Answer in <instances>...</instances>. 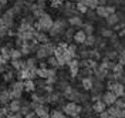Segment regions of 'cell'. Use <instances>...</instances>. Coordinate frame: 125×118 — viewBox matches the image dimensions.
Instances as JSON below:
<instances>
[{
	"label": "cell",
	"mask_w": 125,
	"mask_h": 118,
	"mask_svg": "<svg viewBox=\"0 0 125 118\" xmlns=\"http://www.w3.org/2000/svg\"><path fill=\"white\" fill-rule=\"evenodd\" d=\"M67 20H64V19H57L54 20V23H53V27H51V30L48 32V36L51 37L53 40H60L62 37V34L64 32L67 30Z\"/></svg>",
	"instance_id": "obj_1"
},
{
	"label": "cell",
	"mask_w": 125,
	"mask_h": 118,
	"mask_svg": "<svg viewBox=\"0 0 125 118\" xmlns=\"http://www.w3.org/2000/svg\"><path fill=\"white\" fill-rule=\"evenodd\" d=\"M67 47H68L67 43H60V44L55 46V48H54V57L57 58V61H58V64H60V67L65 65V64H68V61H71V57L68 55Z\"/></svg>",
	"instance_id": "obj_2"
},
{
	"label": "cell",
	"mask_w": 125,
	"mask_h": 118,
	"mask_svg": "<svg viewBox=\"0 0 125 118\" xmlns=\"http://www.w3.org/2000/svg\"><path fill=\"white\" fill-rule=\"evenodd\" d=\"M34 34H36V27L34 26L20 23L19 29H17V33H16V37L24 40V41H30V40H34Z\"/></svg>",
	"instance_id": "obj_3"
},
{
	"label": "cell",
	"mask_w": 125,
	"mask_h": 118,
	"mask_svg": "<svg viewBox=\"0 0 125 118\" xmlns=\"http://www.w3.org/2000/svg\"><path fill=\"white\" fill-rule=\"evenodd\" d=\"M53 23H54L53 17L50 16L48 13H44L41 17H39V19L36 20L34 27H36V30H37V32L48 33L50 30H51V27H53Z\"/></svg>",
	"instance_id": "obj_4"
},
{
	"label": "cell",
	"mask_w": 125,
	"mask_h": 118,
	"mask_svg": "<svg viewBox=\"0 0 125 118\" xmlns=\"http://www.w3.org/2000/svg\"><path fill=\"white\" fill-rule=\"evenodd\" d=\"M62 97L67 98V100H70L71 102H78V104L88 101V97L87 95H84L83 93H80L77 88H74V87H71V86L62 93Z\"/></svg>",
	"instance_id": "obj_5"
},
{
	"label": "cell",
	"mask_w": 125,
	"mask_h": 118,
	"mask_svg": "<svg viewBox=\"0 0 125 118\" xmlns=\"http://www.w3.org/2000/svg\"><path fill=\"white\" fill-rule=\"evenodd\" d=\"M54 48H55V44L48 41L46 44H40L37 51H36V58L37 60H44V58H48L51 55H54Z\"/></svg>",
	"instance_id": "obj_6"
},
{
	"label": "cell",
	"mask_w": 125,
	"mask_h": 118,
	"mask_svg": "<svg viewBox=\"0 0 125 118\" xmlns=\"http://www.w3.org/2000/svg\"><path fill=\"white\" fill-rule=\"evenodd\" d=\"M62 112L68 117H78L83 112V107L78 102H67L62 105Z\"/></svg>",
	"instance_id": "obj_7"
},
{
	"label": "cell",
	"mask_w": 125,
	"mask_h": 118,
	"mask_svg": "<svg viewBox=\"0 0 125 118\" xmlns=\"http://www.w3.org/2000/svg\"><path fill=\"white\" fill-rule=\"evenodd\" d=\"M9 91H10V94H11V98H21L23 97V93H24V84L21 80H19V81H13L11 84H10V88H9Z\"/></svg>",
	"instance_id": "obj_8"
},
{
	"label": "cell",
	"mask_w": 125,
	"mask_h": 118,
	"mask_svg": "<svg viewBox=\"0 0 125 118\" xmlns=\"http://www.w3.org/2000/svg\"><path fill=\"white\" fill-rule=\"evenodd\" d=\"M95 13L100 19H107L108 16L114 14L115 13V7L111 6V4H107V6H98L95 9Z\"/></svg>",
	"instance_id": "obj_9"
},
{
	"label": "cell",
	"mask_w": 125,
	"mask_h": 118,
	"mask_svg": "<svg viewBox=\"0 0 125 118\" xmlns=\"http://www.w3.org/2000/svg\"><path fill=\"white\" fill-rule=\"evenodd\" d=\"M0 19H1V21H3V23L6 24V27H7L9 30H11V29L14 27V20H16V16L13 14V13H11V10H10V9H9V10H6V11L3 13Z\"/></svg>",
	"instance_id": "obj_10"
},
{
	"label": "cell",
	"mask_w": 125,
	"mask_h": 118,
	"mask_svg": "<svg viewBox=\"0 0 125 118\" xmlns=\"http://www.w3.org/2000/svg\"><path fill=\"white\" fill-rule=\"evenodd\" d=\"M50 108L47 107V104H39L34 108V114L39 118H50Z\"/></svg>",
	"instance_id": "obj_11"
},
{
	"label": "cell",
	"mask_w": 125,
	"mask_h": 118,
	"mask_svg": "<svg viewBox=\"0 0 125 118\" xmlns=\"http://www.w3.org/2000/svg\"><path fill=\"white\" fill-rule=\"evenodd\" d=\"M68 73L71 74V77H77L80 73V60L78 58H73L71 61H68Z\"/></svg>",
	"instance_id": "obj_12"
},
{
	"label": "cell",
	"mask_w": 125,
	"mask_h": 118,
	"mask_svg": "<svg viewBox=\"0 0 125 118\" xmlns=\"http://www.w3.org/2000/svg\"><path fill=\"white\" fill-rule=\"evenodd\" d=\"M101 100L105 102V105L108 107V105H114V104H115V101L118 100V97L114 94L112 91H105V93H102Z\"/></svg>",
	"instance_id": "obj_13"
},
{
	"label": "cell",
	"mask_w": 125,
	"mask_h": 118,
	"mask_svg": "<svg viewBox=\"0 0 125 118\" xmlns=\"http://www.w3.org/2000/svg\"><path fill=\"white\" fill-rule=\"evenodd\" d=\"M104 87H105L104 81H101V80H98V78H95V80H94V84H93V88H91V91H93V94H94V95H102Z\"/></svg>",
	"instance_id": "obj_14"
},
{
	"label": "cell",
	"mask_w": 125,
	"mask_h": 118,
	"mask_svg": "<svg viewBox=\"0 0 125 118\" xmlns=\"http://www.w3.org/2000/svg\"><path fill=\"white\" fill-rule=\"evenodd\" d=\"M11 100H13V98H11V94H10L9 90L4 88V90L0 91V104H1V105H9Z\"/></svg>",
	"instance_id": "obj_15"
},
{
	"label": "cell",
	"mask_w": 125,
	"mask_h": 118,
	"mask_svg": "<svg viewBox=\"0 0 125 118\" xmlns=\"http://www.w3.org/2000/svg\"><path fill=\"white\" fill-rule=\"evenodd\" d=\"M34 40L39 43V44H46L50 41V36L44 32H37L36 30V34H34Z\"/></svg>",
	"instance_id": "obj_16"
},
{
	"label": "cell",
	"mask_w": 125,
	"mask_h": 118,
	"mask_svg": "<svg viewBox=\"0 0 125 118\" xmlns=\"http://www.w3.org/2000/svg\"><path fill=\"white\" fill-rule=\"evenodd\" d=\"M31 101L37 102V104H47V102H48V97H47V94H44V93H41V94L33 93V94H31Z\"/></svg>",
	"instance_id": "obj_17"
},
{
	"label": "cell",
	"mask_w": 125,
	"mask_h": 118,
	"mask_svg": "<svg viewBox=\"0 0 125 118\" xmlns=\"http://www.w3.org/2000/svg\"><path fill=\"white\" fill-rule=\"evenodd\" d=\"M68 24H70L71 27H74V29H77V27H83V16L81 14H77V16H73L68 19Z\"/></svg>",
	"instance_id": "obj_18"
},
{
	"label": "cell",
	"mask_w": 125,
	"mask_h": 118,
	"mask_svg": "<svg viewBox=\"0 0 125 118\" xmlns=\"http://www.w3.org/2000/svg\"><path fill=\"white\" fill-rule=\"evenodd\" d=\"M47 97H48V102L50 104H58L62 98V93H60V91H53V93L47 94Z\"/></svg>",
	"instance_id": "obj_19"
},
{
	"label": "cell",
	"mask_w": 125,
	"mask_h": 118,
	"mask_svg": "<svg viewBox=\"0 0 125 118\" xmlns=\"http://www.w3.org/2000/svg\"><path fill=\"white\" fill-rule=\"evenodd\" d=\"M9 108H10V112H20V108H21V98H13L10 104H9Z\"/></svg>",
	"instance_id": "obj_20"
},
{
	"label": "cell",
	"mask_w": 125,
	"mask_h": 118,
	"mask_svg": "<svg viewBox=\"0 0 125 118\" xmlns=\"http://www.w3.org/2000/svg\"><path fill=\"white\" fill-rule=\"evenodd\" d=\"M37 58L36 57H29L26 61H24V68H27V70H37L39 67H37Z\"/></svg>",
	"instance_id": "obj_21"
},
{
	"label": "cell",
	"mask_w": 125,
	"mask_h": 118,
	"mask_svg": "<svg viewBox=\"0 0 125 118\" xmlns=\"http://www.w3.org/2000/svg\"><path fill=\"white\" fill-rule=\"evenodd\" d=\"M74 34H75V29H74V27H67V30L62 34V39L65 40L67 44H70L71 41L74 40Z\"/></svg>",
	"instance_id": "obj_22"
},
{
	"label": "cell",
	"mask_w": 125,
	"mask_h": 118,
	"mask_svg": "<svg viewBox=\"0 0 125 118\" xmlns=\"http://www.w3.org/2000/svg\"><path fill=\"white\" fill-rule=\"evenodd\" d=\"M91 108H93L94 112H102V111L107 110V105H105V102L102 101V100H98V101H94L93 105H91Z\"/></svg>",
	"instance_id": "obj_23"
},
{
	"label": "cell",
	"mask_w": 125,
	"mask_h": 118,
	"mask_svg": "<svg viewBox=\"0 0 125 118\" xmlns=\"http://www.w3.org/2000/svg\"><path fill=\"white\" fill-rule=\"evenodd\" d=\"M14 77H16V70L9 68V70L3 74V81H4V83H9V84H11V83L14 81Z\"/></svg>",
	"instance_id": "obj_24"
},
{
	"label": "cell",
	"mask_w": 125,
	"mask_h": 118,
	"mask_svg": "<svg viewBox=\"0 0 125 118\" xmlns=\"http://www.w3.org/2000/svg\"><path fill=\"white\" fill-rule=\"evenodd\" d=\"M104 20H105V24L108 27H114L117 23H119V16H118V13H114V14L108 16L107 19H104Z\"/></svg>",
	"instance_id": "obj_25"
},
{
	"label": "cell",
	"mask_w": 125,
	"mask_h": 118,
	"mask_svg": "<svg viewBox=\"0 0 125 118\" xmlns=\"http://www.w3.org/2000/svg\"><path fill=\"white\" fill-rule=\"evenodd\" d=\"M87 39V34L83 30H78V32H75V34H74V40L73 41H75V44H84V41H85Z\"/></svg>",
	"instance_id": "obj_26"
},
{
	"label": "cell",
	"mask_w": 125,
	"mask_h": 118,
	"mask_svg": "<svg viewBox=\"0 0 125 118\" xmlns=\"http://www.w3.org/2000/svg\"><path fill=\"white\" fill-rule=\"evenodd\" d=\"M23 84H24V91H27V93H34L36 91V81L34 80H24Z\"/></svg>",
	"instance_id": "obj_27"
},
{
	"label": "cell",
	"mask_w": 125,
	"mask_h": 118,
	"mask_svg": "<svg viewBox=\"0 0 125 118\" xmlns=\"http://www.w3.org/2000/svg\"><path fill=\"white\" fill-rule=\"evenodd\" d=\"M81 84H83V88H84V90H87V91H91L93 84H94V78H93V77L83 78V80H81Z\"/></svg>",
	"instance_id": "obj_28"
},
{
	"label": "cell",
	"mask_w": 125,
	"mask_h": 118,
	"mask_svg": "<svg viewBox=\"0 0 125 118\" xmlns=\"http://www.w3.org/2000/svg\"><path fill=\"white\" fill-rule=\"evenodd\" d=\"M29 112H31V105H30V102L29 101H23L21 100V108H20V114L21 115H27Z\"/></svg>",
	"instance_id": "obj_29"
},
{
	"label": "cell",
	"mask_w": 125,
	"mask_h": 118,
	"mask_svg": "<svg viewBox=\"0 0 125 118\" xmlns=\"http://www.w3.org/2000/svg\"><path fill=\"white\" fill-rule=\"evenodd\" d=\"M118 53L117 50H114V48H111V50H107L105 51V58H108V60H111V61H115V60H118Z\"/></svg>",
	"instance_id": "obj_30"
},
{
	"label": "cell",
	"mask_w": 125,
	"mask_h": 118,
	"mask_svg": "<svg viewBox=\"0 0 125 118\" xmlns=\"http://www.w3.org/2000/svg\"><path fill=\"white\" fill-rule=\"evenodd\" d=\"M100 32H101V37L104 39H111L112 36H114V32H112V29H109V27H101L100 29Z\"/></svg>",
	"instance_id": "obj_31"
},
{
	"label": "cell",
	"mask_w": 125,
	"mask_h": 118,
	"mask_svg": "<svg viewBox=\"0 0 125 118\" xmlns=\"http://www.w3.org/2000/svg\"><path fill=\"white\" fill-rule=\"evenodd\" d=\"M11 67H13V70H16V71L24 70V61L21 58H20V60H11Z\"/></svg>",
	"instance_id": "obj_32"
},
{
	"label": "cell",
	"mask_w": 125,
	"mask_h": 118,
	"mask_svg": "<svg viewBox=\"0 0 125 118\" xmlns=\"http://www.w3.org/2000/svg\"><path fill=\"white\" fill-rule=\"evenodd\" d=\"M21 57H23V54H21V51L19 48L13 47L10 50V60H20Z\"/></svg>",
	"instance_id": "obj_33"
},
{
	"label": "cell",
	"mask_w": 125,
	"mask_h": 118,
	"mask_svg": "<svg viewBox=\"0 0 125 118\" xmlns=\"http://www.w3.org/2000/svg\"><path fill=\"white\" fill-rule=\"evenodd\" d=\"M83 32L85 33L87 36H93L94 32H95L93 23H84V24H83Z\"/></svg>",
	"instance_id": "obj_34"
},
{
	"label": "cell",
	"mask_w": 125,
	"mask_h": 118,
	"mask_svg": "<svg viewBox=\"0 0 125 118\" xmlns=\"http://www.w3.org/2000/svg\"><path fill=\"white\" fill-rule=\"evenodd\" d=\"M107 46V41L104 37H95V43H94V47H97L98 50H102V48H105Z\"/></svg>",
	"instance_id": "obj_35"
},
{
	"label": "cell",
	"mask_w": 125,
	"mask_h": 118,
	"mask_svg": "<svg viewBox=\"0 0 125 118\" xmlns=\"http://www.w3.org/2000/svg\"><path fill=\"white\" fill-rule=\"evenodd\" d=\"M119 112H121V110L118 108L117 105H109L108 114L111 115V117H114V118H118V117H119Z\"/></svg>",
	"instance_id": "obj_36"
},
{
	"label": "cell",
	"mask_w": 125,
	"mask_h": 118,
	"mask_svg": "<svg viewBox=\"0 0 125 118\" xmlns=\"http://www.w3.org/2000/svg\"><path fill=\"white\" fill-rule=\"evenodd\" d=\"M7 36H9V29L6 27V24L1 21V19H0V39H4Z\"/></svg>",
	"instance_id": "obj_37"
},
{
	"label": "cell",
	"mask_w": 125,
	"mask_h": 118,
	"mask_svg": "<svg viewBox=\"0 0 125 118\" xmlns=\"http://www.w3.org/2000/svg\"><path fill=\"white\" fill-rule=\"evenodd\" d=\"M0 55H1L6 61H9V60H10V48H7L6 46L0 47Z\"/></svg>",
	"instance_id": "obj_38"
},
{
	"label": "cell",
	"mask_w": 125,
	"mask_h": 118,
	"mask_svg": "<svg viewBox=\"0 0 125 118\" xmlns=\"http://www.w3.org/2000/svg\"><path fill=\"white\" fill-rule=\"evenodd\" d=\"M47 65H50L51 68H58L60 67V64H58V61H57V58H55L54 55H51V57L47 58Z\"/></svg>",
	"instance_id": "obj_39"
},
{
	"label": "cell",
	"mask_w": 125,
	"mask_h": 118,
	"mask_svg": "<svg viewBox=\"0 0 125 118\" xmlns=\"http://www.w3.org/2000/svg\"><path fill=\"white\" fill-rule=\"evenodd\" d=\"M85 14H87V19H88L90 21H95V20H98V19H100V17L97 16L95 10H91V9H88V11H87Z\"/></svg>",
	"instance_id": "obj_40"
},
{
	"label": "cell",
	"mask_w": 125,
	"mask_h": 118,
	"mask_svg": "<svg viewBox=\"0 0 125 118\" xmlns=\"http://www.w3.org/2000/svg\"><path fill=\"white\" fill-rule=\"evenodd\" d=\"M114 105H117L119 110H125V94L122 95V97H119L117 101H115V104H114Z\"/></svg>",
	"instance_id": "obj_41"
},
{
	"label": "cell",
	"mask_w": 125,
	"mask_h": 118,
	"mask_svg": "<svg viewBox=\"0 0 125 118\" xmlns=\"http://www.w3.org/2000/svg\"><path fill=\"white\" fill-rule=\"evenodd\" d=\"M111 73H114V74H124V65L119 63H115V65H114V68H112Z\"/></svg>",
	"instance_id": "obj_42"
},
{
	"label": "cell",
	"mask_w": 125,
	"mask_h": 118,
	"mask_svg": "<svg viewBox=\"0 0 125 118\" xmlns=\"http://www.w3.org/2000/svg\"><path fill=\"white\" fill-rule=\"evenodd\" d=\"M94 43H95V36H87V39H85V41H84V46L85 47H93L94 46Z\"/></svg>",
	"instance_id": "obj_43"
},
{
	"label": "cell",
	"mask_w": 125,
	"mask_h": 118,
	"mask_svg": "<svg viewBox=\"0 0 125 118\" xmlns=\"http://www.w3.org/2000/svg\"><path fill=\"white\" fill-rule=\"evenodd\" d=\"M50 118H65V115H64V112L60 110H54L50 112Z\"/></svg>",
	"instance_id": "obj_44"
},
{
	"label": "cell",
	"mask_w": 125,
	"mask_h": 118,
	"mask_svg": "<svg viewBox=\"0 0 125 118\" xmlns=\"http://www.w3.org/2000/svg\"><path fill=\"white\" fill-rule=\"evenodd\" d=\"M51 4V7H54V9H57V7H60V6H62L64 4V0H48Z\"/></svg>",
	"instance_id": "obj_45"
},
{
	"label": "cell",
	"mask_w": 125,
	"mask_h": 118,
	"mask_svg": "<svg viewBox=\"0 0 125 118\" xmlns=\"http://www.w3.org/2000/svg\"><path fill=\"white\" fill-rule=\"evenodd\" d=\"M87 6H88V9H91V10H95L100 4H98V0H88Z\"/></svg>",
	"instance_id": "obj_46"
},
{
	"label": "cell",
	"mask_w": 125,
	"mask_h": 118,
	"mask_svg": "<svg viewBox=\"0 0 125 118\" xmlns=\"http://www.w3.org/2000/svg\"><path fill=\"white\" fill-rule=\"evenodd\" d=\"M118 63L125 65V48L124 50H121L119 51V54H118Z\"/></svg>",
	"instance_id": "obj_47"
},
{
	"label": "cell",
	"mask_w": 125,
	"mask_h": 118,
	"mask_svg": "<svg viewBox=\"0 0 125 118\" xmlns=\"http://www.w3.org/2000/svg\"><path fill=\"white\" fill-rule=\"evenodd\" d=\"M9 68H10V67L7 65V63H6V64H0V74L3 75V74H4V73L9 70Z\"/></svg>",
	"instance_id": "obj_48"
},
{
	"label": "cell",
	"mask_w": 125,
	"mask_h": 118,
	"mask_svg": "<svg viewBox=\"0 0 125 118\" xmlns=\"http://www.w3.org/2000/svg\"><path fill=\"white\" fill-rule=\"evenodd\" d=\"M9 4V0H0V13H1V10L3 9H6Z\"/></svg>",
	"instance_id": "obj_49"
},
{
	"label": "cell",
	"mask_w": 125,
	"mask_h": 118,
	"mask_svg": "<svg viewBox=\"0 0 125 118\" xmlns=\"http://www.w3.org/2000/svg\"><path fill=\"white\" fill-rule=\"evenodd\" d=\"M100 118H111V115L108 114V111H102V112H100Z\"/></svg>",
	"instance_id": "obj_50"
},
{
	"label": "cell",
	"mask_w": 125,
	"mask_h": 118,
	"mask_svg": "<svg viewBox=\"0 0 125 118\" xmlns=\"http://www.w3.org/2000/svg\"><path fill=\"white\" fill-rule=\"evenodd\" d=\"M23 118H39V117H37V115L34 114V111H31V112H29L27 115H24Z\"/></svg>",
	"instance_id": "obj_51"
},
{
	"label": "cell",
	"mask_w": 125,
	"mask_h": 118,
	"mask_svg": "<svg viewBox=\"0 0 125 118\" xmlns=\"http://www.w3.org/2000/svg\"><path fill=\"white\" fill-rule=\"evenodd\" d=\"M118 37H119V39H121V37H122V39H125V27L122 29V30H119V34H118Z\"/></svg>",
	"instance_id": "obj_52"
},
{
	"label": "cell",
	"mask_w": 125,
	"mask_h": 118,
	"mask_svg": "<svg viewBox=\"0 0 125 118\" xmlns=\"http://www.w3.org/2000/svg\"><path fill=\"white\" fill-rule=\"evenodd\" d=\"M6 63H7V61H6V60H4V58L0 55V64H6Z\"/></svg>",
	"instance_id": "obj_53"
},
{
	"label": "cell",
	"mask_w": 125,
	"mask_h": 118,
	"mask_svg": "<svg viewBox=\"0 0 125 118\" xmlns=\"http://www.w3.org/2000/svg\"><path fill=\"white\" fill-rule=\"evenodd\" d=\"M13 1H26V0H13Z\"/></svg>",
	"instance_id": "obj_54"
},
{
	"label": "cell",
	"mask_w": 125,
	"mask_h": 118,
	"mask_svg": "<svg viewBox=\"0 0 125 118\" xmlns=\"http://www.w3.org/2000/svg\"><path fill=\"white\" fill-rule=\"evenodd\" d=\"M0 118H4V117H3V115H1V114H0Z\"/></svg>",
	"instance_id": "obj_55"
},
{
	"label": "cell",
	"mask_w": 125,
	"mask_h": 118,
	"mask_svg": "<svg viewBox=\"0 0 125 118\" xmlns=\"http://www.w3.org/2000/svg\"><path fill=\"white\" fill-rule=\"evenodd\" d=\"M75 118H80V117H75Z\"/></svg>",
	"instance_id": "obj_56"
},
{
	"label": "cell",
	"mask_w": 125,
	"mask_h": 118,
	"mask_svg": "<svg viewBox=\"0 0 125 118\" xmlns=\"http://www.w3.org/2000/svg\"><path fill=\"white\" fill-rule=\"evenodd\" d=\"M0 107H1V104H0Z\"/></svg>",
	"instance_id": "obj_57"
},
{
	"label": "cell",
	"mask_w": 125,
	"mask_h": 118,
	"mask_svg": "<svg viewBox=\"0 0 125 118\" xmlns=\"http://www.w3.org/2000/svg\"><path fill=\"white\" fill-rule=\"evenodd\" d=\"M111 118H114V117H111Z\"/></svg>",
	"instance_id": "obj_58"
}]
</instances>
